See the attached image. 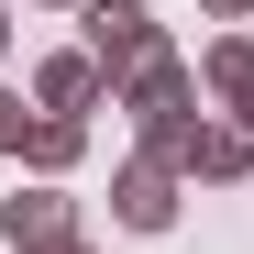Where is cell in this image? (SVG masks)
<instances>
[{"mask_svg":"<svg viewBox=\"0 0 254 254\" xmlns=\"http://www.w3.org/2000/svg\"><path fill=\"white\" fill-rule=\"evenodd\" d=\"M66 243H89V232H77V199L56 177H33V188L0 199V254H66Z\"/></svg>","mask_w":254,"mask_h":254,"instance_id":"1","label":"cell"},{"mask_svg":"<svg viewBox=\"0 0 254 254\" xmlns=\"http://www.w3.org/2000/svg\"><path fill=\"white\" fill-rule=\"evenodd\" d=\"M77 22H89V56L111 66V89H122L133 66H155V56H166V33H155V0H89Z\"/></svg>","mask_w":254,"mask_h":254,"instance_id":"2","label":"cell"},{"mask_svg":"<svg viewBox=\"0 0 254 254\" xmlns=\"http://www.w3.org/2000/svg\"><path fill=\"white\" fill-rule=\"evenodd\" d=\"M111 100L133 111V133H166V122H199V66H188L177 45H166L155 66H133V77H122Z\"/></svg>","mask_w":254,"mask_h":254,"instance_id":"3","label":"cell"},{"mask_svg":"<svg viewBox=\"0 0 254 254\" xmlns=\"http://www.w3.org/2000/svg\"><path fill=\"white\" fill-rule=\"evenodd\" d=\"M111 100V66L89 56V45H66V56H45V66H33V111H66V122H89Z\"/></svg>","mask_w":254,"mask_h":254,"instance_id":"4","label":"cell"},{"mask_svg":"<svg viewBox=\"0 0 254 254\" xmlns=\"http://www.w3.org/2000/svg\"><path fill=\"white\" fill-rule=\"evenodd\" d=\"M111 221H122V232H177V177H166L155 155H133V166L111 177Z\"/></svg>","mask_w":254,"mask_h":254,"instance_id":"5","label":"cell"},{"mask_svg":"<svg viewBox=\"0 0 254 254\" xmlns=\"http://www.w3.org/2000/svg\"><path fill=\"white\" fill-rule=\"evenodd\" d=\"M199 89H210V100H232V122L254 133V33H221V45L199 56Z\"/></svg>","mask_w":254,"mask_h":254,"instance_id":"6","label":"cell"},{"mask_svg":"<svg viewBox=\"0 0 254 254\" xmlns=\"http://www.w3.org/2000/svg\"><path fill=\"white\" fill-rule=\"evenodd\" d=\"M77 155H89V122H66V111H45V122H33V144H22L33 177H66Z\"/></svg>","mask_w":254,"mask_h":254,"instance_id":"7","label":"cell"},{"mask_svg":"<svg viewBox=\"0 0 254 254\" xmlns=\"http://www.w3.org/2000/svg\"><path fill=\"white\" fill-rule=\"evenodd\" d=\"M188 177H254V133H243V122H199Z\"/></svg>","mask_w":254,"mask_h":254,"instance_id":"8","label":"cell"},{"mask_svg":"<svg viewBox=\"0 0 254 254\" xmlns=\"http://www.w3.org/2000/svg\"><path fill=\"white\" fill-rule=\"evenodd\" d=\"M33 122H45V111H33L22 89H0V155H22V144H33Z\"/></svg>","mask_w":254,"mask_h":254,"instance_id":"9","label":"cell"},{"mask_svg":"<svg viewBox=\"0 0 254 254\" xmlns=\"http://www.w3.org/2000/svg\"><path fill=\"white\" fill-rule=\"evenodd\" d=\"M199 11H210V22H254V0H199Z\"/></svg>","mask_w":254,"mask_h":254,"instance_id":"10","label":"cell"},{"mask_svg":"<svg viewBox=\"0 0 254 254\" xmlns=\"http://www.w3.org/2000/svg\"><path fill=\"white\" fill-rule=\"evenodd\" d=\"M0 56H11V0H0Z\"/></svg>","mask_w":254,"mask_h":254,"instance_id":"11","label":"cell"},{"mask_svg":"<svg viewBox=\"0 0 254 254\" xmlns=\"http://www.w3.org/2000/svg\"><path fill=\"white\" fill-rule=\"evenodd\" d=\"M66 254H89V243H66Z\"/></svg>","mask_w":254,"mask_h":254,"instance_id":"12","label":"cell"}]
</instances>
